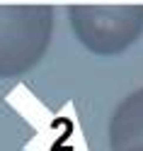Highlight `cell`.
<instances>
[{"label": "cell", "mask_w": 143, "mask_h": 151, "mask_svg": "<svg viewBox=\"0 0 143 151\" xmlns=\"http://www.w3.org/2000/svg\"><path fill=\"white\" fill-rule=\"evenodd\" d=\"M68 17L78 42L97 56H117L143 34V5H73Z\"/></svg>", "instance_id": "obj_2"}, {"label": "cell", "mask_w": 143, "mask_h": 151, "mask_svg": "<svg viewBox=\"0 0 143 151\" xmlns=\"http://www.w3.org/2000/svg\"><path fill=\"white\" fill-rule=\"evenodd\" d=\"M53 34V7L0 5V78L20 76L44 59Z\"/></svg>", "instance_id": "obj_1"}, {"label": "cell", "mask_w": 143, "mask_h": 151, "mask_svg": "<svg viewBox=\"0 0 143 151\" xmlns=\"http://www.w3.org/2000/svg\"><path fill=\"white\" fill-rule=\"evenodd\" d=\"M112 151H143V88L126 95L109 122Z\"/></svg>", "instance_id": "obj_3"}]
</instances>
